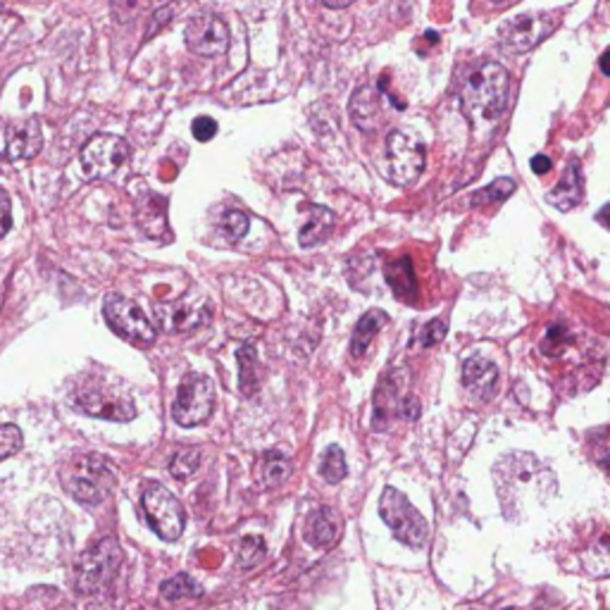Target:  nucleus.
<instances>
[{"label":"nucleus","mask_w":610,"mask_h":610,"mask_svg":"<svg viewBox=\"0 0 610 610\" xmlns=\"http://www.w3.org/2000/svg\"><path fill=\"white\" fill-rule=\"evenodd\" d=\"M341 530H344V522H341L339 512L327 506L313 510L305 520V539L315 548H332L339 542Z\"/></svg>","instance_id":"16"},{"label":"nucleus","mask_w":610,"mask_h":610,"mask_svg":"<svg viewBox=\"0 0 610 610\" xmlns=\"http://www.w3.org/2000/svg\"><path fill=\"white\" fill-rule=\"evenodd\" d=\"M570 341V332L563 327V325H551L548 327V334L544 336L542 341V351L548 346V344H554V348H548L546 356H558L560 348H563L565 344Z\"/></svg>","instance_id":"33"},{"label":"nucleus","mask_w":610,"mask_h":610,"mask_svg":"<svg viewBox=\"0 0 610 610\" xmlns=\"http://www.w3.org/2000/svg\"><path fill=\"white\" fill-rule=\"evenodd\" d=\"M75 406L91 418H101L110 422H129L137 418V406L129 396H119L110 392L107 386H87L75 394Z\"/></svg>","instance_id":"12"},{"label":"nucleus","mask_w":610,"mask_h":610,"mask_svg":"<svg viewBox=\"0 0 610 610\" xmlns=\"http://www.w3.org/2000/svg\"><path fill=\"white\" fill-rule=\"evenodd\" d=\"M530 165H532V169H534L536 175H546L548 169H551V157H548V155H534Z\"/></svg>","instance_id":"37"},{"label":"nucleus","mask_w":610,"mask_h":610,"mask_svg":"<svg viewBox=\"0 0 610 610\" xmlns=\"http://www.w3.org/2000/svg\"><path fill=\"white\" fill-rule=\"evenodd\" d=\"M291 474V462L282 450H267L260 460V482L267 490L284 484Z\"/></svg>","instance_id":"24"},{"label":"nucleus","mask_w":610,"mask_h":610,"mask_svg":"<svg viewBox=\"0 0 610 610\" xmlns=\"http://www.w3.org/2000/svg\"><path fill=\"white\" fill-rule=\"evenodd\" d=\"M191 131H193V137H196V141L205 143V141L215 139L217 122L213 117H196V119H193V125H191Z\"/></svg>","instance_id":"34"},{"label":"nucleus","mask_w":610,"mask_h":610,"mask_svg":"<svg viewBox=\"0 0 610 610\" xmlns=\"http://www.w3.org/2000/svg\"><path fill=\"white\" fill-rule=\"evenodd\" d=\"M424 169V145L410 131L394 129L386 137V177L396 187H410Z\"/></svg>","instance_id":"6"},{"label":"nucleus","mask_w":610,"mask_h":610,"mask_svg":"<svg viewBox=\"0 0 610 610\" xmlns=\"http://www.w3.org/2000/svg\"><path fill=\"white\" fill-rule=\"evenodd\" d=\"M267 554V546L263 536H246L239 544V565L241 568H255Z\"/></svg>","instance_id":"29"},{"label":"nucleus","mask_w":610,"mask_h":610,"mask_svg":"<svg viewBox=\"0 0 610 610\" xmlns=\"http://www.w3.org/2000/svg\"><path fill=\"white\" fill-rule=\"evenodd\" d=\"M351 117L356 122V127H360L363 131H374L384 119L380 96L368 87L358 89L353 93V101H351Z\"/></svg>","instance_id":"18"},{"label":"nucleus","mask_w":610,"mask_h":610,"mask_svg":"<svg viewBox=\"0 0 610 610\" xmlns=\"http://www.w3.org/2000/svg\"><path fill=\"white\" fill-rule=\"evenodd\" d=\"M448 332V325L444 320H432V322H427L420 332H418V344L422 348H430V346H436L439 341H442Z\"/></svg>","instance_id":"32"},{"label":"nucleus","mask_w":610,"mask_h":610,"mask_svg":"<svg viewBox=\"0 0 610 610\" xmlns=\"http://www.w3.org/2000/svg\"><path fill=\"white\" fill-rule=\"evenodd\" d=\"M398 415H404L406 420H418L420 418V401H415L412 396H406L398 404Z\"/></svg>","instance_id":"36"},{"label":"nucleus","mask_w":610,"mask_h":610,"mask_svg":"<svg viewBox=\"0 0 610 610\" xmlns=\"http://www.w3.org/2000/svg\"><path fill=\"white\" fill-rule=\"evenodd\" d=\"M303 211H308L310 219H308V225L301 229L298 243L305 249H310V246H317L320 241H325L329 237V231L334 229V213L322 205H308V207H303Z\"/></svg>","instance_id":"21"},{"label":"nucleus","mask_w":610,"mask_h":610,"mask_svg":"<svg viewBox=\"0 0 610 610\" xmlns=\"http://www.w3.org/2000/svg\"><path fill=\"white\" fill-rule=\"evenodd\" d=\"M161 594L165 601L175 603L181 599H201L203 587L196 580H191V575H187V572H179V575L169 577L161 584Z\"/></svg>","instance_id":"25"},{"label":"nucleus","mask_w":610,"mask_h":610,"mask_svg":"<svg viewBox=\"0 0 610 610\" xmlns=\"http://www.w3.org/2000/svg\"><path fill=\"white\" fill-rule=\"evenodd\" d=\"M65 492L79 504L96 506L105 501L115 486V472L103 456H77L60 472Z\"/></svg>","instance_id":"2"},{"label":"nucleus","mask_w":610,"mask_h":610,"mask_svg":"<svg viewBox=\"0 0 610 610\" xmlns=\"http://www.w3.org/2000/svg\"><path fill=\"white\" fill-rule=\"evenodd\" d=\"M215 406V389L205 374L191 372L179 382L173 401V420L179 427H199L211 418Z\"/></svg>","instance_id":"7"},{"label":"nucleus","mask_w":610,"mask_h":610,"mask_svg":"<svg viewBox=\"0 0 610 610\" xmlns=\"http://www.w3.org/2000/svg\"><path fill=\"white\" fill-rule=\"evenodd\" d=\"M556 17L548 12H536V15H520L516 20H508L498 39L512 53H528L534 46H539L548 34L556 27Z\"/></svg>","instance_id":"11"},{"label":"nucleus","mask_w":610,"mask_h":610,"mask_svg":"<svg viewBox=\"0 0 610 610\" xmlns=\"http://www.w3.org/2000/svg\"><path fill=\"white\" fill-rule=\"evenodd\" d=\"M129 143L115 134H96L81 149V167L93 179L113 177L129 161Z\"/></svg>","instance_id":"9"},{"label":"nucleus","mask_w":610,"mask_h":610,"mask_svg":"<svg viewBox=\"0 0 610 610\" xmlns=\"http://www.w3.org/2000/svg\"><path fill=\"white\" fill-rule=\"evenodd\" d=\"M43 134L39 119L0 122V157L3 161H27L41 151Z\"/></svg>","instance_id":"13"},{"label":"nucleus","mask_w":610,"mask_h":610,"mask_svg":"<svg viewBox=\"0 0 610 610\" xmlns=\"http://www.w3.org/2000/svg\"><path fill=\"white\" fill-rule=\"evenodd\" d=\"M380 389H377L374 396V418H372V430L374 432H384L389 427V418L392 415H398V404H401V394H398V382H394V372H389L384 380H380Z\"/></svg>","instance_id":"19"},{"label":"nucleus","mask_w":610,"mask_h":610,"mask_svg":"<svg viewBox=\"0 0 610 610\" xmlns=\"http://www.w3.org/2000/svg\"><path fill=\"white\" fill-rule=\"evenodd\" d=\"M320 474L329 482V484H339L341 480L348 474L346 468V456L336 444L329 446L322 456V466H320Z\"/></svg>","instance_id":"27"},{"label":"nucleus","mask_w":610,"mask_h":610,"mask_svg":"<svg viewBox=\"0 0 610 610\" xmlns=\"http://www.w3.org/2000/svg\"><path fill=\"white\" fill-rule=\"evenodd\" d=\"M155 317L169 334L191 332V329H199L211 320V303L201 294H191L189 291L187 296H181L173 303L155 305Z\"/></svg>","instance_id":"10"},{"label":"nucleus","mask_w":610,"mask_h":610,"mask_svg":"<svg viewBox=\"0 0 610 610\" xmlns=\"http://www.w3.org/2000/svg\"><path fill=\"white\" fill-rule=\"evenodd\" d=\"M606 213H608V205H603V207H601V213H599V223H601L603 227H608V223H606Z\"/></svg>","instance_id":"40"},{"label":"nucleus","mask_w":610,"mask_h":610,"mask_svg":"<svg viewBox=\"0 0 610 610\" xmlns=\"http://www.w3.org/2000/svg\"><path fill=\"white\" fill-rule=\"evenodd\" d=\"M584 199V175H582V163L577 157H572L565 167V175L563 179L558 181V185L548 193V201H551L558 211H572V207H577Z\"/></svg>","instance_id":"17"},{"label":"nucleus","mask_w":610,"mask_h":610,"mask_svg":"<svg viewBox=\"0 0 610 610\" xmlns=\"http://www.w3.org/2000/svg\"><path fill=\"white\" fill-rule=\"evenodd\" d=\"M380 518L401 544L420 548L430 539V524L420 516V510L408 501V496L394 490V486H386L382 492Z\"/></svg>","instance_id":"3"},{"label":"nucleus","mask_w":610,"mask_h":610,"mask_svg":"<svg viewBox=\"0 0 610 610\" xmlns=\"http://www.w3.org/2000/svg\"><path fill=\"white\" fill-rule=\"evenodd\" d=\"M122 565V548L115 539L91 546L75 565V587L79 594H101L113 584Z\"/></svg>","instance_id":"4"},{"label":"nucleus","mask_w":610,"mask_h":610,"mask_svg":"<svg viewBox=\"0 0 610 610\" xmlns=\"http://www.w3.org/2000/svg\"><path fill=\"white\" fill-rule=\"evenodd\" d=\"M496 3H501V0H496Z\"/></svg>","instance_id":"42"},{"label":"nucleus","mask_w":610,"mask_h":610,"mask_svg":"<svg viewBox=\"0 0 610 610\" xmlns=\"http://www.w3.org/2000/svg\"><path fill=\"white\" fill-rule=\"evenodd\" d=\"M141 504L153 532L161 536L163 542H177L187 524L185 506L179 504V498L169 492L167 486L151 482L143 490Z\"/></svg>","instance_id":"5"},{"label":"nucleus","mask_w":610,"mask_h":610,"mask_svg":"<svg viewBox=\"0 0 610 610\" xmlns=\"http://www.w3.org/2000/svg\"><path fill=\"white\" fill-rule=\"evenodd\" d=\"M510 93V77L504 65L482 63L460 84V105L472 125H492L504 115Z\"/></svg>","instance_id":"1"},{"label":"nucleus","mask_w":610,"mask_h":610,"mask_svg":"<svg viewBox=\"0 0 610 610\" xmlns=\"http://www.w3.org/2000/svg\"><path fill=\"white\" fill-rule=\"evenodd\" d=\"M22 448V432L15 424H0V460L15 456Z\"/></svg>","instance_id":"31"},{"label":"nucleus","mask_w":610,"mask_h":610,"mask_svg":"<svg viewBox=\"0 0 610 610\" xmlns=\"http://www.w3.org/2000/svg\"><path fill=\"white\" fill-rule=\"evenodd\" d=\"M5 34H8V29H3V27H0V43H3V39H5Z\"/></svg>","instance_id":"41"},{"label":"nucleus","mask_w":610,"mask_h":610,"mask_svg":"<svg viewBox=\"0 0 610 610\" xmlns=\"http://www.w3.org/2000/svg\"><path fill=\"white\" fill-rule=\"evenodd\" d=\"M239 360V386L243 396H255L260 389V370H258V351L253 344H243L237 351Z\"/></svg>","instance_id":"23"},{"label":"nucleus","mask_w":610,"mask_h":610,"mask_svg":"<svg viewBox=\"0 0 610 610\" xmlns=\"http://www.w3.org/2000/svg\"><path fill=\"white\" fill-rule=\"evenodd\" d=\"M203 462V448H181L169 460V472L175 474L177 480H189L193 472L201 468Z\"/></svg>","instance_id":"26"},{"label":"nucleus","mask_w":610,"mask_h":610,"mask_svg":"<svg viewBox=\"0 0 610 610\" xmlns=\"http://www.w3.org/2000/svg\"><path fill=\"white\" fill-rule=\"evenodd\" d=\"M103 315L110 329L134 346H151L155 341V327L137 303L125 296H107Z\"/></svg>","instance_id":"8"},{"label":"nucleus","mask_w":610,"mask_h":610,"mask_svg":"<svg viewBox=\"0 0 610 610\" xmlns=\"http://www.w3.org/2000/svg\"><path fill=\"white\" fill-rule=\"evenodd\" d=\"M516 191V181L508 179V177H501V179H496L492 181L490 187H484L482 191H478L472 196V205H494V203H501L506 201L510 193Z\"/></svg>","instance_id":"28"},{"label":"nucleus","mask_w":610,"mask_h":610,"mask_svg":"<svg viewBox=\"0 0 610 610\" xmlns=\"http://www.w3.org/2000/svg\"><path fill=\"white\" fill-rule=\"evenodd\" d=\"M389 322L386 313L382 310H368L365 313L356 329H353V336H351V356L353 358H363L365 353H368L372 339L382 332V327Z\"/></svg>","instance_id":"20"},{"label":"nucleus","mask_w":610,"mask_h":610,"mask_svg":"<svg viewBox=\"0 0 610 610\" xmlns=\"http://www.w3.org/2000/svg\"><path fill=\"white\" fill-rule=\"evenodd\" d=\"M386 282L394 289L396 298L415 301V294H418V279H415L412 260L408 258V255L386 267Z\"/></svg>","instance_id":"22"},{"label":"nucleus","mask_w":610,"mask_h":610,"mask_svg":"<svg viewBox=\"0 0 610 610\" xmlns=\"http://www.w3.org/2000/svg\"><path fill=\"white\" fill-rule=\"evenodd\" d=\"M12 225V215H10V196L0 189V239L8 234V229Z\"/></svg>","instance_id":"35"},{"label":"nucleus","mask_w":610,"mask_h":610,"mask_svg":"<svg viewBox=\"0 0 610 610\" xmlns=\"http://www.w3.org/2000/svg\"><path fill=\"white\" fill-rule=\"evenodd\" d=\"M320 3H322L325 8H332V10H344V8H348L351 3H356V0H320Z\"/></svg>","instance_id":"38"},{"label":"nucleus","mask_w":610,"mask_h":610,"mask_svg":"<svg viewBox=\"0 0 610 610\" xmlns=\"http://www.w3.org/2000/svg\"><path fill=\"white\" fill-rule=\"evenodd\" d=\"M608 60H610V53L606 51V53L601 55V72H603V75H606V77L610 75V67H608Z\"/></svg>","instance_id":"39"},{"label":"nucleus","mask_w":610,"mask_h":610,"mask_svg":"<svg viewBox=\"0 0 610 610\" xmlns=\"http://www.w3.org/2000/svg\"><path fill=\"white\" fill-rule=\"evenodd\" d=\"M223 231H225V237L229 241H239L246 237V231H249V217L246 213H241V211H227L223 215Z\"/></svg>","instance_id":"30"},{"label":"nucleus","mask_w":610,"mask_h":610,"mask_svg":"<svg viewBox=\"0 0 610 610\" xmlns=\"http://www.w3.org/2000/svg\"><path fill=\"white\" fill-rule=\"evenodd\" d=\"M462 386L468 392L480 398V401H490L494 398V394L498 392V370L492 360L486 358H470L462 365Z\"/></svg>","instance_id":"15"},{"label":"nucleus","mask_w":610,"mask_h":610,"mask_svg":"<svg viewBox=\"0 0 610 610\" xmlns=\"http://www.w3.org/2000/svg\"><path fill=\"white\" fill-rule=\"evenodd\" d=\"M185 39L191 53L203 58H215V55H223L229 48V29L217 15L203 12V15H196L187 24Z\"/></svg>","instance_id":"14"}]
</instances>
